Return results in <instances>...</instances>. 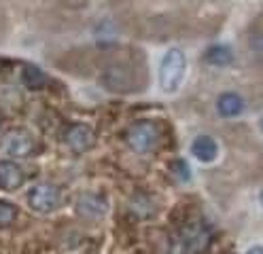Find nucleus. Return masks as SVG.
Returning a JSON list of instances; mask_svg holds the SVG:
<instances>
[{"label": "nucleus", "instance_id": "obj_4", "mask_svg": "<svg viewBox=\"0 0 263 254\" xmlns=\"http://www.w3.org/2000/svg\"><path fill=\"white\" fill-rule=\"evenodd\" d=\"M157 138H159V131H157V125L151 123V121H138L134 123L127 133H125V142L127 146L134 150V152H149L155 144H157Z\"/></svg>", "mask_w": 263, "mask_h": 254}, {"label": "nucleus", "instance_id": "obj_2", "mask_svg": "<svg viewBox=\"0 0 263 254\" xmlns=\"http://www.w3.org/2000/svg\"><path fill=\"white\" fill-rule=\"evenodd\" d=\"M28 206L39 214H51L62 201V191L53 182H36L26 193Z\"/></svg>", "mask_w": 263, "mask_h": 254}, {"label": "nucleus", "instance_id": "obj_14", "mask_svg": "<svg viewBox=\"0 0 263 254\" xmlns=\"http://www.w3.org/2000/svg\"><path fill=\"white\" fill-rule=\"evenodd\" d=\"M15 218H17V208H15L11 201L0 199V227H9V225H13V223H15Z\"/></svg>", "mask_w": 263, "mask_h": 254}, {"label": "nucleus", "instance_id": "obj_11", "mask_svg": "<svg viewBox=\"0 0 263 254\" xmlns=\"http://www.w3.org/2000/svg\"><path fill=\"white\" fill-rule=\"evenodd\" d=\"M204 62L217 68H225L234 64V49L229 45H212L206 49L204 53Z\"/></svg>", "mask_w": 263, "mask_h": 254}, {"label": "nucleus", "instance_id": "obj_6", "mask_svg": "<svg viewBox=\"0 0 263 254\" xmlns=\"http://www.w3.org/2000/svg\"><path fill=\"white\" fill-rule=\"evenodd\" d=\"M62 140L64 144L68 146L74 152H85L91 144H93V129L83 125V123H74L68 125L62 133Z\"/></svg>", "mask_w": 263, "mask_h": 254}, {"label": "nucleus", "instance_id": "obj_9", "mask_svg": "<svg viewBox=\"0 0 263 254\" xmlns=\"http://www.w3.org/2000/svg\"><path fill=\"white\" fill-rule=\"evenodd\" d=\"M244 97L234 93V91H225L217 97V112L225 119H234V116H240L244 112Z\"/></svg>", "mask_w": 263, "mask_h": 254}, {"label": "nucleus", "instance_id": "obj_7", "mask_svg": "<svg viewBox=\"0 0 263 254\" xmlns=\"http://www.w3.org/2000/svg\"><path fill=\"white\" fill-rule=\"evenodd\" d=\"M77 212L85 218H100L106 214V199L100 193H83L77 199Z\"/></svg>", "mask_w": 263, "mask_h": 254}, {"label": "nucleus", "instance_id": "obj_15", "mask_svg": "<svg viewBox=\"0 0 263 254\" xmlns=\"http://www.w3.org/2000/svg\"><path fill=\"white\" fill-rule=\"evenodd\" d=\"M172 169H174V174H176L180 180H189V178H191V172H189V167H187V163H185L183 159L174 161V163H172Z\"/></svg>", "mask_w": 263, "mask_h": 254}, {"label": "nucleus", "instance_id": "obj_13", "mask_svg": "<svg viewBox=\"0 0 263 254\" xmlns=\"http://www.w3.org/2000/svg\"><path fill=\"white\" fill-rule=\"evenodd\" d=\"M22 81L28 85L30 89H39V87H43V85H45L47 76H45V72L41 70L39 66H24V70H22Z\"/></svg>", "mask_w": 263, "mask_h": 254}, {"label": "nucleus", "instance_id": "obj_3", "mask_svg": "<svg viewBox=\"0 0 263 254\" xmlns=\"http://www.w3.org/2000/svg\"><path fill=\"white\" fill-rule=\"evenodd\" d=\"M34 138L32 133L26 131V129H9L3 138H0V148H3L5 155L9 157H15V159H24V157H30L34 152Z\"/></svg>", "mask_w": 263, "mask_h": 254}, {"label": "nucleus", "instance_id": "obj_8", "mask_svg": "<svg viewBox=\"0 0 263 254\" xmlns=\"http://www.w3.org/2000/svg\"><path fill=\"white\" fill-rule=\"evenodd\" d=\"M191 155L202 163H212L219 157V142L208 133L197 135V138L191 142Z\"/></svg>", "mask_w": 263, "mask_h": 254}, {"label": "nucleus", "instance_id": "obj_1", "mask_svg": "<svg viewBox=\"0 0 263 254\" xmlns=\"http://www.w3.org/2000/svg\"><path fill=\"white\" fill-rule=\"evenodd\" d=\"M187 74V57L178 47H172L163 53L159 62V87L163 93H176Z\"/></svg>", "mask_w": 263, "mask_h": 254}, {"label": "nucleus", "instance_id": "obj_10", "mask_svg": "<svg viewBox=\"0 0 263 254\" xmlns=\"http://www.w3.org/2000/svg\"><path fill=\"white\" fill-rule=\"evenodd\" d=\"M24 184V172L17 163L13 161H0V189L15 191Z\"/></svg>", "mask_w": 263, "mask_h": 254}, {"label": "nucleus", "instance_id": "obj_12", "mask_svg": "<svg viewBox=\"0 0 263 254\" xmlns=\"http://www.w3.org/2000/svg\"><path fill=\"white\" fill-rule=\"evenodd\" d=\"M183 244L187 250H193V252H202L206 246H208V231L202 227V225H191L185 229L183 233Z\"/></svg>", "mask_w": 263, "mask_h": 254}, {"label": "nucleus", "instance_id": "obj_5", "mask_svg": "<svg viewBox=\"0 0 263 254\" xmlns=\"http://www.w3.org/2000/svg\"><path fill=\"white\" fill-rule=\"evenodd\" d=\"M102 87L112 93H129L134 91V74L125 64H110L100 74Z\"/></svg>", "mask_w": 263, "mask_h": 254}, {"label": "nucleus", "instance_id": "obj_16", "mask_svg": "<svg viewBox=\"0 0 263 254\" xmlns=\"http://www.w3.org/2000/svg\"><path fill=\"white\" fill-rule=\"evenodd\" d=\"M246 254H263V248L257 244V246H253V248H249V250H246Z\"/></svg>", "mask_w": 263, "mask_h": 254}]
</instances>
